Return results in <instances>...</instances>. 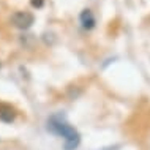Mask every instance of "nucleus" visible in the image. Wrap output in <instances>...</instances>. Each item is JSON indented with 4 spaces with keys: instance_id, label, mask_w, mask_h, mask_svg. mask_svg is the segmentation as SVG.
<instances>
[{
    "instance_id": "obj_1",
    "label": "nucleus",
    "mask_w": 150,
    "mask_h": 150,
    "mask_svg": "<svg viewBox=\"0 0 150 150\" xmlns=\"http://www.w3.org/2000/svg\"><path fill=\"white\" fill-rule=\"evenodd\" d=\"M47 128L51 129L54 134L62 136L65 139V149L67 150H74L81 142V136L71 125H68L67 122L60 120L59 117H52L47 122Z\"/></svg>"
},
{
    "instance_id": "obj_2",
    "label": "nucleus",
    "mask_w": 150,
    "mask_h": 150,
    "mask_svg": "<svg viewBox=\"0 0 150 150\" xmlns=\"http://www.w3.org/2000/svg\"><path fill=\"white\" fill-rule=\"evenodd\" d=\"M35 18L33 14L29 13V11H16V13L11 16V22H13L14 27H18V29H29V27L33 24Z\"/></svg>"
},
{
    "instance_id": "obj_3",
    "label": "nucleus",
    "mask_w": 150,
    "mask_h": 150,
    "mask_svg": "<svg viewBox=\"0 0 150 150\" xmlns=\"http://www.w3.org/2000/svg\"><path fill=\"white\" fill-rule=\"evenodd\" d=\"M16 119V111L14 108H11L10 104H0V120L5 123H11Z\"/></svg>"
},
{
    "instance_id": "obj_4",
    "label": "nucleus",
    "mask_w": 150,
    "mask_h": 150,
    "mask_svg": "<svg viewBox=\"0 0 150 150\" xmlns=\"http://www.w3.org/2000/svg\"><path fill=\"white\" fill-rule=\"evenodd\" d=\"M79 19H81L82 27H84V29H87V30L93 29V25H95V18H93V14H92L90 10H84L82 13H81Z\"/></svg>"
},
{
    "instance_id": "obj_5",
    "label": "nucleus",
    "mask_w": 150,
    "mask_h": 150,
    "mask_svg": "<svg viewBox=\"0 0 150 150\" xmlns=\"http://www.w3.org/2000/svg\"><path fill=\"white\" fill-rule=\"evenodd\" d=\"M30 3H32V6H35V8H41L44 5V0H30Z\"/></svg>"
}]
</instances>
